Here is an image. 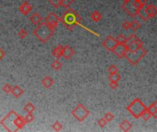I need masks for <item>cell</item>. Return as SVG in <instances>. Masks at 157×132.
I'll list each match as a JSON object with an SVG mask.
<instances>
[{
    "label": "cell",
    "mask_w": 157,
    "mask_h": 132,
    "mask_svg": "<svg viewBox=\"0 0 157 132\" xmlns=\"http://www.w3.org/2000/svg\"><path fill=\"white\" fill-rule=\"evenodd\" d=\"M60 21L68 30H73L76 25L81 23L82 18L74 9L67 7V10L63 13L62 17H60Z\"/></svg>",
    "instance_id": "1"
},
{
    "label": "cell",
    "mask_w": 157,
    "mask_h": 132,
    "mask_svg": "<svg viewBox=\"0 0 157 132\" xmlns=\"http://www.w3.org/2000/svg\"><path fill=\"white\" fill-rule=\"evenodd\" d=\"M33 34L37 37V39L41 42L48 41L54 34V29L50 28L45 22H41L37 28L33 30Z\"/></svg>",
    "instance_id": "2"
},
{
    "label": "cell",
    "mask_w": 157,
    "mask_h": 132,
    "mask_svg": "<svg viewBox=\"0 0 157 132\" xmlns=\"http://www.w3.org/2000/svg\"><path fill=\"white\" fill-rule=\"evenodd\" d=\"M144 5L145 4L140 0H131L126 4H123L122 8L130 17H135V16H138L140 10L144 6Z\"/></svg>",
    "instance_id": "3"
},
{
    "label": "cell",
    "mask_w": 157,
    "mask_h": 132,
    "mask_svg": "<svg viewBox=\"0 0 157 132\" xmlns=\"http://www.w3.org/2000/svg\"><path fill=\"white\" fill-rule=\"evenodd\" d=\"M127 110L135 119H140L143 113L147 110V107H145V105L142 102L140 98H136L131 103L129 107H127Z\"/></svg>",
    "instance_id": "4"
},
{
    "label": "cell",
    "mask_w": 157,
    "mask_h": 132,
    "mask_svg": "<svg viewBox=\"0 0 157 132\" xmlns=\"http://www.w3.org/2000/svg\"><path fill=\"white\" fill-rule=\"evenodd\" d=\"M146 52H147V51L144 47H142L136 51H128L124 57L127 59V61L131 64L136 65L146 55Z\"/></svg>",
    "instance_id": "5"
},
{
    "label": "cell",
    "mask_w": 157,
    "mask_h": 132,
    "mask_svg": "<svg viewBox=\"0 0 157 132\" xmlns=\"http://www.w3.org/2000/svg\"><path fill=\"white\" fill-rule=\"evenodd\" d=\"M125 44L128 48V51H136V50L144 47L143 41L134 34L130 35V37L126 39Z\"/></svg>",
    "instance_id": "6"
},
{
    "label": "cell",
    "mask_w": 157,
    "mask_h": 132,
    "mask_svg": "<svg viewBox=\"0 0 157 132\" xmlns=\"http://www.w3.org/2000/svg\"><path fill=\"white\" fill-rule=\"evenodd\" d=\"M72 115L80 122H82L83 120H85L88 115H89V111L88 109H86L82 104H78V106L72 111Z\"/></svg>",
    "instance_id": "7"
},
{
    "label": "cell",
    "mask_w": 157,
    "mask_h": 132,
    "mask_svg": "<svg viewBox=\"0 0 157 132\" xmlns=\"http://www.w3.org/2000/svg\"><path fill=\"white\" fill-rule=\"evenodd\" d=\"M59 22H60V17H59V16H58L57 14L53 13V12L50 13V14L46 17V18H45V23H46L50 28H53V29L56 28V27L58 26Z\"/></svg>",
    "instance_id": "8"
},
{
    "label": "cell",
    "mask_w": 157,
    "mask_h": 132,
    "mask_svg": "<svg viewBox=\"0 0 157 132\" xmlns=\"http://www.w3.org/2000/svg\"><path fill=\"white\" fill-rule=\"evenodd\" d=\"M143 9L148 19L155 17L157 15V7L154 4H145Z\"/></svg>",
    "instance_id": "9"
},
{
    "label": "cell",
    "mask_w": 157,
    "mask_h": 132,
    "mask_svg": "<svg viewBox=\"0 0 157 132\" xmlns=\"http://www.w3.org/2000/svg\"><path fill=\"white\" fill-rule=\"evenodd\" d=\"M127 51H128V48L125 43H118L112 51V52L118 58H123Z\"/></svg>",
    "instance_id": "10"
},
{
    "label": "cell",
    "mask_w": 157,
    "mask_h": 132,
    "mask_svg": "<svg viewBox=\"0 0 157 132\" xmlns=\"http://www.w3.org/2000/svg\"><path fill=\"white\" fill-rule=\"evenodd\" d=\"M118 44V41L116 40V38H113L111 36H108L104 41H103V46L106 50H108L109 51H112L113 49L115 48V46Z\"/></svg>",
    "instance_id": "11"
},
{
    "label": "cell",
    "mask_w": 157,
    "mask_h": 132,
    "mask_svg": "<svg viewBox=\"0 0 157 132\" xmlns=\"http://www.w3.org/2000/svg\"><path fill=\"white\" fill-rule=\"evenodd\" d=\"M74 55H75V51L73 50L72 47H70L69 45H64V46H63L62 56H63V58H65L66 60H70Z\"/></svg>",
    "instance_id": "12"
},
{
    "label": "cell",
    "mask_w": 157,
    "mask_h": 132,
    "mask_svg": "<svg viewBox=\"0 0 157 132\" xmlns=\"http://www.w3.org/2000/svg\"><path fill=\"white\" fill-rule=\"evenodd\" d=\"M13 124H14V127H15L16 130H20V129L24 128V126H25L26 122H25V120H24V118H23V117L17 115V116L15 117V119H14Z\"/></svg>",
    "instance_id": "13"
},
{
    "label": "cell",
    "mask_w": 157,
    "mask_h": 132,
    "mask_svg": "<svg viewBox=\"0 0 157 132\" xmlns=\"http://www.w3.org/2000/svg\"><path fill=\"white\" fill-rule=\"evenodd\" d=\"M19 11L23 14V15H28L30 11H31V9H32V6L29 4V1H24L20 6H19Z\"/></svg>",
    "instance_id": "14"
},
{
    "label": "cell",
    "mask_w": 157,
    "mask_h": 132,
    "mask_svg": "<svg viewBox=\"0 0 157 132\" xmlns=\"http://www.w3.org/2000/svg\"><path fill=\"white\" fill-rule=\"evenodd\" d=\"M29 20L32 24L38 26L42 22V17L38 13V12H34L33 14H31V16L29 17Z\"/></svg>",
    "instance_id": "15"
},
{
    "label": "cell",
    "mask_w": 157,
    "mask_h": 132,
    "mask_svg": "<svg viewBox=\"0 0 157 132\" xmlns=\"http://www.w3.org/2000/svg\"><path fill=\"white\" fill-rule=\"evenodd\" d=\"M23 93H24L23 89L21 87L16 85V86H13L12 87V90H11V93L10 94H12L14 97L17 98V97H20L23 95Z\"/></svg>",
    "instance_id": "16"
},
{
    "label": "cell",
    "mask_w": 157,
    "mask_h": 132,
    "mask_svg": "<svg viewBox=\"0 0 157 132\" xmlns=\"http://www.w3.org/2000/svg\"><path fill=\"white\" fill-rule=\"evenodd\" d=\"M41 83H42V85L45 87V88H51L52 85H53V79L50 76H45L42 80H41Z\"/></svg>",
    "instance_id": "17"
},
{
    "label": "cell",
    "mask_w": 157,
    "mask_h": 132,
    "mask_svg": "<svg viewBox=\"0 0 157 132\" xmlns=\"http://www.w3.org/2000/svg\"><path fill=\"white\" fill-rule=\"evenodd\" d=\"M120 128H121V130L122 131H129V130H132V124L129 120L125 119V120H123V121L120 124Z\"/></svg>",
    "instance_id": "18"
},
{
    "label": "cell",
    "mask_w": 157,
    "mask_h": 132,
    "mask_svg": "<svg viewBox=\"0 0 157 132\" xmlns=\"http://www.w3.org/2000/svg\"><path fill=\"white\" fill-rule=\"evenodd\" d=\"M147 111L151 114V116L155 119L157 118V105L156 102L153 103L150 107H147Z\"/></svg>",
    "instance_id": "19"
},
{
    "label": "cell",
    "mask_w": 157,
    "mask_h": 132,
    "mask_svg": "<svg viewBox=\"0 0 157 132\" xmlns=\"http://www.w3.org/2000/svg\"><path fill=\"white\" fill-rule=\"evenodd\" d=\"M62 50H63V46H62V45H58L56 48L53 49V51H52V55H53L55 58H57V59L61 58V57H62Z\"/></svg>",
    "instance_id": "20"
},
{
    "label": "cell",
    "mask_w": 157,
    "mask_h": 132,
    "mask_svg": "<svg viewBox=\"0 0 157 132\" xmlns=\"http://www.w3.org/2000/svg\"><path fill=\"white\" fill-rule=\"evenodd\" d=\"M121 74L119 73L109 74V82H117V83H119L121 81Z\"/></svg>",
    "instance_id": "21"
},
{
    "label": "cell",
    "mask_w": 157,
    "mask_h": 132,
    "mask_svg": "<svg viewBox=\"0 0 157 132\" xmlns=\"http://www.w3.org/2000/svg\"><path fill=\"white\" fill-rule=\"evenodd\" d=\"M90 17H91V19L93 20V21H95V22H98L99 20H101V18H102V15L98 12V11H94L92 14H91V16H90Z\"/></svg>",
    "instance_id": "22"
},
{
    "label": "cell",
    "mask_w": 157,
    "mask_h": 132,
    "mask_svg": "<svg viewBox=\"0 0 157 132\" xmlns=\"http://www.w3.org/2000/svg\"><path fill=\"white\" fill-rule=\"evenodd\" d=\"M140 28H141V23H140L137 19H133V20L131 22V28H132L133 31H137Z\"/></svg>",
    "instance_id": "23"
},
{
    "label": "cell",
    "mask_w": 157,
    "mask_h": 132,
    "mask_svg": "<svg viewBox=\"0 0 157 132\" xmlns=\"http://www.w3.org/2000/svg\"><path fill=\"white\" fill-rule=\"evenodd\" d=\"M35 109H36V107H35V106L32 104V103H28L26 106H25V107H24V110L27 112V113H33L34 111H35Z\"/></svg>",
    "instance_id": "24"
},
{
    "label": "cell",
    "mask_w": 157,
    "mask_h": 132,
    "mask_svg": "<svg viewBox=\"0 0 157 132\" xmlns=\"http://www.w3.org/2000/svg\"><path fill=\"white\" fill-rule=\"evenodd\" d=\"M62 66H63V64H62V62H61L59 60H55V61L52 63V69L55 70V71H59V70L62 68Z\"/></svg>",
    "instance_id": "25"
},
{
    "label": "cell",
    "mask_w": 157,
    "mask_h": 132,
    "mask_svg": "<svg viewBox=\"0 0 157 132\" xmlns=\"http://www.w3.org/2000/svg\"><path fill=\"white\" fill-rule=\"evenodd\" d=\"M49 1V3L52 6H54V7H59V6H62V2H63V0H48Z\"/></svg>",
    "instance_id": "26"
},
{
    "label": "cell",
    "mask_w": 157,
    "mask_h": 132,
    "mask_svg": "<svg viewBox=\"0 0 157 132\" xmlns=\"http://www.w3.org/2000/svg\"><path fill=\"white\" fill-rule=\"evenodd\" d=\"M34 119V116L32 115V113H28L25 117H24V120L26 123H30L32 122Z\"/></svg>",
    "instance_id": "27"
},
{
    "label": "cell",
    "mask_w": 157,
    "mask_h": 132,
    "mask_svg": "<svg viewBox=\"0 0 157 132\" xmlns=\"http://www.w3.org/2000/svg\"><path fill=\"white\" fill-rule=\"evenodd\" d=\"M108 72H109V74H115V73H119V68H118L116 65L112 64V65H109V68H108Z\"/></svg>",
    "instance_id": "28"
},
{
    "label": "cell",
    "mask_w": 157,
    "mask_h": 132,
    "mask_svg": "<svg viewBox=\"0 0 157 132\" xmlns=\"http://www.w3.org/2000/svg\"><path fill=\"white\" fill-rule=\"evenodd\" d=\"M17 35H18V37H19L20 39H22V40H23V39L27 38V36H28V31H27L26 29L22 28V29H20V30L18 31Z\"/></svg>",
    "instance_id": "29"
},
{
    "label": "cell",
    "mask_w": 157,
    "mask_h": 132,
    "mask_svg": "<svg viewBox=\"0 0 157 132\" xmlns=\"http://www.w3.org/2000/svg\"><path fill=\"white\" fill-rule=\"evenodd\" d=\"M12 85H9V84H6L4 86H3V91L6 93V94H10L11 93V90H12Z\"/></svg>",
    "instance_id": "30"
},
{
    "label": "cell",
    "mask_w": 157,
    "mask_h": 132,
    "mask_svg": "<svg viewBox=\"0 0 157 132\" xmlns=\"http://www.w3.org/2000/svg\"><path fill=\"white\" fill-rule=\"evenodd\" d=\"M52 129H53L55 131H60V130L63 129V125H62L59 121H56V122H54V124L52 125Z\"/></svg>",
    "instance_id": "31"
},
{
    "label": "cell",
    "mask_w": 157,
    "mask_h": 132,
    "mask_svg": "<svg viewBox=\"0 0 157 132\" xmlns=\"http://www.w3.org/2000/svg\"><path fill=\"white\" fill-rule=\"evenodd\" d=\"M126 36L125 35H123V34H120L117 38H116V40H117V41H118V43H125V41H126Z\"/></svg>",
    "instance_id": "32"
},
{
    "label": "cell",
    "mask_w": 157,
    "mask_h": 132,
    "mask_svg": "<svg viewBox=\"0 0 157 132\" xmlns=\"http://www.w3.org/2000/svg\"><path fill=\"white\" fill-rule=\"evenodd\" d=\"M152 118V116H151V114L146 110L145 112H144L143 113V115L141 116V118L140 119H143L144 120H145V121H147V120H149L150 119Z\"/></svg>",
    "instance_id": "33"
},
{
    "label": "cell",
    "mask_w": 157,
    "mask_h": 132,
    "mask_svg": "<svg viewBox=\"0 0 157 132\" xmlns=\"http://www.w3.org/2000/svg\"><path fill=\"white\" fill-rule=\"evenodd\" d=\"M105 119L108 121V122H110V121H112L113 119H114V115L111 113V112H107L106 114H105Z\"/></svg>",
    "instance_id": "34"
},
{
    "label": "cell",
    "mask_w": 157,
    "mask_h": 132,
    "mask_svg": "<svg viewBox=\"0 0 157 132\" xmlns=\"http://www.w3.org/2000/svg\"><path fill=\"white\" fill-rule=\"evenodd\" d=\"M75 0H63V2H62V6H63V7H70V6L75 2Z\"/></svg>",
    "instance_id": "35"
},
{
    "label": "cell",
    "mask_w": 157,
    "mask_h": 132,
    "mask_svg": "<svg viewBox=\"0 0 157 132\" xmlns=\"http://www.w3.org/2000/svg\"><path fill=\"white\" fill-rule=\"evenodd\" d=\"M107 123H108V121L105 119V118H101V119H99L98 121V126H99L100 128H104V127L107 125Z\"/></svg>",
    "instance_id": "36"
},
{
    "label": "cell",
    "mask_w": 157,
    "mask_h": 132,
    "mask_svg": "<svg viewBox=\"0 0 157 132\" xmlns=\"http://www.w3.org/2000/svg\"><path fill=\"white\" fill-rule=\"evenodd\" d=\"M122 28H123L124 29H126V30L130 29V28H131V22L128 21V20L124 21V22L122 23Z\"/></svg>",
    "instance_id": "37"
},
{
    "label": "cell",
    "mask_w": 157,
    "mask_h": 132,
    "mask_svg": "<svg viewBox=\"0 0 157 132\" xmlns=\"http://www.w3.org/2000/svg\"><path fill=\"white\" fill-rule=\"evenodd\" d=\"M119 86V84L117 82H109V87L113 90H116Z\"/></svg>",
    "instance_id": "38"
},
{
    "label": "cell",
    "mask_w": 157,
    "mask_h": 132,
    "mask_svg": "<svg viewBox=\"0 0 157 132\" xmlns=\"http://www.w3.org/2000/svg\"><path fill=\"white\" fill-rule=\"evenodd\" d=\"M4 56H5V52H4V51H3L0 49V60H1V59L4 57Z\"/></svg>",
    "instance_id": "39"
},
{
    "label": "cell",
    "mask_w": 157,
    "mask_h": 132,
    "mask_svg": "<svg viewBox=\"0 0 157 132\" xmlns=\"http://www.w3.org/2000/svg\"><path fill=\"white\" fill-rule=\"evenodd\" d=\"M123 1V4H126V3H128V2H130L131 0H122Z\"/></svg>",
    "instance_id": "40"
},
{
    "label": "cell",
    "mask_w": 157,
    "mask_h": 132,
    "mask_svg": "<svg viewBox=\"0 0 157 132\" xmlns=\"http://www.w3.org/2000/svg\"><path fill=\"white\" fill-rule=\"evenodd\" d=\"M140 1H142V0H140Z\"/></svg>",
    "instance_id": "41"
}]
</instances>
